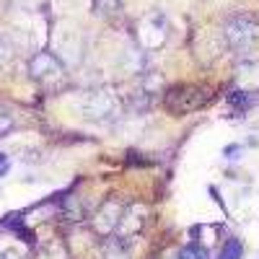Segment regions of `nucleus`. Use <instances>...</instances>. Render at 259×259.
Segmentation results:
<instances>
[{
  "mask_svg": "<svg viewBox=\"0 0 259 259\" xmlns=\"http://www.w3.org/2000/svg\"><path fill=\"white\" fill-rule=\"evenodd\" d=\"M210 99L207 89H200V85H182V89H174L168 96H166V109L171 114H189L194 109H200V106Z\"/></svg>",
  "mask_w": 259,
  "mask_h": 259,
  "instance_id": "f257e3e1",
  "label": "nucleus"
},
{
  "mask_svg": "<svg viewBox=\"0 0 259 259\" xmlns=\"http://www.w3.org/2000/svg\"><path fill=\"white\" fill-rule=\"evenodd\" d=\"M259 36V24L249 16H233L226 24V39L233 50H249Z\"/></svg>",
  "mask_w": 259,
  "mask_h": 259,
  "instance_id": "f03ea898",
  "label": "nucleus"
},
{
  "mask_svg": "<svg viewBox=\"0 0 259 259\" xmlns=\"http://www.w3.org/2000/svg\"><path fill=\"white\" fill-rule=\"evenodd\" d=\"M31 75H34L36 80L60 78V75H62V65L57 62L55 55H50V52H39V55L31 60Z\"/></svg>",
  "mask_w": 259,
  "mask_h": 259,
  "instance_id": "7ed1b4c3",
  "label": "nucleus"
},
{
  "mask_svg": "<svg viewBox=\"0 0 259 259\" xmlns=\"http://www.w3.org/2000/svg\"><path fill=\"white\" fill-rule=\"evenodd\" d=\"M241 254H244L241 241H239V239H228V241L223 244V249H221L218 259H241Z\"/></svg>",
  "mask_w": 259,
  "mask_h": 259,
  "instance_id": "20e7f679",
  "label": "nucleus"
},
{
  "mask_svg": "<svg viewBox=\"0 0 259 259\" xmlns=\"http://www.w3.org/2000/svg\"><path fill=\"white\" fill-rule=\"evenodd\" d=\"M179 259H207V251H205V246H200L197 241H192V244H187V246L179 251Z\"/></svg>",
  "mask_w": 259,
  "mask_h": 259,
  "instance_id": "39448f33",
  "label": "nucleus"
},
{
  "mask_svg": "<svg viewBox=\"0 0 259 259\" xmlns=\"http://www.w3.org/2000/svg\"><path fill=\"white\" fill-rule=\"evenodd\" d=\"M228 104H233V106H239L241 112H246L249 106H251V96L246 91H231L228 94Z\"/></svg>",
  "mask_w": 259,
  "mask_h": 259,
  "instance_id": "423d86ee",
  "label": "nucleus"
},
{
  "mask_svg": "<svg viewBox=\"0 0 259 259\" xmlns=\"http://www.w3.org/2000/svg\"><path fill=\"white\" fill-rule=\"evenodd\" d=\"M11 127H13V119H11V117L3 112V109H0V138H3Z\"/></svg>",
  "mask_w": 259,
  "mask_h": 259,
  "instance_id": "0eeeda50",
  "label": "nucleus"
},
{
  "mask_svg": "<svg viewBox=\"0 0 259 259\" xmlns=\"http://www.w3.org/2000/svg\"><path fill=\"white\" fill-rule=\"evenodd\" d=\"M8 60V45H6V39L0 36V65H3Z\"/></svg>",
  "mask_w": 259,
  "mask_h": 259,
  "instance_id": "6e6552de",
  "label": "nucleus"
},
{
  "mask_svg": "<svg viewBox=\"0 0 259 259\" xmlns=\"http://www.w3.org/2000/svg\"><path fill=\"white\" fill-rule=\"evenodd\" d=\"M6 171H8V156H6V153H0V177H3Z\"/></svg>",
  "mask_w": 259,
  "mask_h": 259,
  "instance_id": "1a4fd4ad",
  "label": "nucleus"
}]
</instances>
